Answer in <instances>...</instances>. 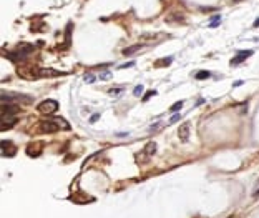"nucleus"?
Returning a JSON list of instances; mask_svg holds the SVG:
<instances>
[{
  "mask_svg": "<svg viewBox=\"0 0 259 218\" xmlns=\"http://www.w3.org/2000/svg\"><path fill=\"white\" fill-rule=\"evenodd\" d=\"M133 93H135V97H140V95L143 93V87H141V85L135 87V90H133Z\"/></svg>",
  "mask_w": 259,
  "mask_h": 218,
  "instance_id": "obj_18",
  "label": "nucleus"
},
{
  "mask_svg": "<svg viewBox=\"0 0 259 218\" xmlns=\"http://www.w3.org/2000/svg\"><path fill=\"white\" fill-rule=\"evenodd\" d=\"M141 47H143V45H131V47H128V48H123V55H131V53L138 52Z\"/></svg>",
  "mask_w": 259,
  "mask_h": 218,
  "instance_id": "obj_10",
  "label": "nucleus"
},
{
  "mask_svg": "<svg viewBox=\"0 0 259 218\" xmlns=\"http://www.w3.org/2000/svg\"><path fill=\"white\" fill-rule=\"evenodd\" d=\"M238 2H241V0H233V4H238Z\"/></svg>",
  "mask_w": 259,
  "mask_h": 218,
  "instance_id": "obj_29",
  "label": "nucleus"
},
{
  "mask_svg": "<svg viewBox=\"0 0 259 218\" xmlns=\"http://www.w3.org/2000/svg\"><path fill=\"white\" fill-rule=\"evenodd\" d=\"M0 147H2V155H4V156H13V155H15L17 148H15V145H13L12 142H8V140H2Z\"/></svg>",
  "mask_w": 259,
  "mask_h": 218,
  "instance_id": "obj_4",
  "label": "nucleus"
},
{
  "mask_svg": "<svg viewBox=\"0 0 259 218\" xmlns=\"http://www.w3.org/2000/svg\"><path fill=\"white\" fill-rule=\"evenodd\" d=\"M60 128V125L57 123V122H42L40 123V130L43 132V133H55L57 130Z\"/></svg>",
  "mask_w": 259,
  "mask_h": 218,
  "instance_id": "obj_5",
  "label": "nucleus"
},
{
  "mask_svg": "<svg viewBox=\"0 0 259 218\" xmlns=\"http://www.w3.org/2000/svg\"><path fill=\"white\" fill-rule=\"evenodd\" d=\"M37 77H58V75H65V72H58L53 68H40L35 72Z\"/></svg>",
  "mask_w": 259,
  "mask_h": 218,
  "instance_id": "obj_6",
  "label": "nucleus"
},
{
  "mask_svg": "<svg viewBox=\"0 0 259 218\" xmlns=\"http://www.w3.org/2000/svg\"><path fill=\"white\" fill-rule=\"evenodd\" d=\"M100 77H101V78H110V77H111V73H110V72H105V73H101Z\"/></svg>",
  "mask_w": 259,
  "mask_h": 218,
  "instance_id": "obj_25",
  "label": "nucleus"
},
{
  "mask_svg": "<svg viewBox=\"0 0 259 218\" xmlns=\"http://www.w3.org/2000/svg\"><path fill=\"white\" fill-rule=\"evenodd\" d=\"M249 55H253V50H243V52H238V55L231 60V65H238V63L244 62Z\"/></svg>",
  "mask_w": 259,
  "mask_h": 218,
  "instance_id": "obj_8",
  "label": "nucleus"
},
{
  "mask_svg": "<svg viewBox=\"0 0 259 218\" xmlns=\"http://www.w3.org/2000/svg\"><path fill=\"white\" fill-rule=\"evenodd\" d=\"M83 80L88 82V83H91V82H95V77L93 75H90V73H85V75H83Z\"/></svg>",
  "mask_w": 259,
  "mask_h": 218,
  "instance_id": "obj_16",
  "label": "nucleus"
},
{
  "mask_svg": "<svg viewBox=\"0 0 259 218\" xmlns=\"http://www.w3.org/2000/svg\"><path fill=\"white\" fill-rule=\"evenodd\" d=\"M15 122H17L15 113H5V112H2V132L12 128Z\"/></svg>",
  "mask_w": 259,
  "mask_h": 218,
  "instance_id": "obj_3",
  "label": "nucleus"
},
{
  "mask_svg": "<svg viewBox=\"0 0 259 218\" xmlns=\"http://www.w3.org/2000/svg\"><path fill=\"white\" fill-rule=\"evenodd\" d=\"M253 195H254V197H258V195H259V180H258V183H256V185H254Z\"/></svg>",
  "mask_w": 259,
  "mask_h": 218,
  "instance_id": "obj_22",
  "label": "nucleus"
},
{
  "mask_svg": "<svg viewBox=\"0 0 259 218\" xmlns=\"http://www.w3.org/2000/svg\"><path fill=\"white\" fill-rule=\"evenodd\" d=\"M145 151H146L150 156L155 155V153H156V143H155V142H150V143L145 147Z\"/></svg>",
  "mask_w": 259,
  "mask_h": 218,
  "instance_id": "obj_11",
  "label": "nucleus"
},
{
  "mask_svg": "<svg viewBox=\"0 0 259 218\" xmlns=\"http://www.w3.org/2000/svg\"><path fill=\"white\" fill-rule=\"evenodd\" d=\"M254 27H259V18H258L256 22H254Z\"/></svg>",
  "mask_w": 259,
  "mask_h": 218,
  "instance_id": "obj_28",
  "label": "nucleus"
},
{
  "mask_svg": "<svg viewBox=\"0 0 259 218\" xmlns=\"http://www.w3.org/2000/svg\"><path fill=\"white\" fill-rule=\"evenodd\" d=\"M135 63L133 62H128V63H125V65H121V68H128V67H133Z\"/></svg>",
  "mask_w": 259,
  "mask_h": 218,
  "instance_id": "obj_26",
  "label": "nucleus"
},
{
  "mask_svg": "<svg viewBox=\"0 0 259 218\" xmlns=\"http://www.w3.org/2000/svg\"><path fill=\"white\" fill-rule=\"evenodd\" d=\"M183 107V102H178V103H175L173 107L170 108V112H173V113H176V110H179Z\"/></svg>",
  "mask_w": 259,
  "mask_h": 218,
  "instance_id": "obj_15",
  "label": "nucleus"
},
{
  "mask_svg": "<svg viewBox=\"0 0 259 218\" xmlns=\"http://www.w3.org/2000/svg\"><path fill=\"white\" fill-rule=\"evenodd\" d=\"M98 118H100V115H98V113H96V115H91V118H90V122L93 123V122H96Z\"/></svg>",
  "mask_w": 259,
  "mask_h": 218,
  "instance_id": "obj_24",
  "label": "nucleus"
},
{
  "mask_svg": "<svg viewBox=\"0 0 259 218\" xmlns=\"http://www.w3.org/2000/svg\"><path fill=\"white\" fill-rule=\"evenodd\" d=\"M121 92H123L121 88H111L110 90V97H116V95H120Z\"/></svg>",
  "mask_w": 259,
  "mask_h": 218,
  "instance_id": "obj_17",
  "label": "nucleus"
},
{
  "mask_svg": "<svg viewBox=\"0 0 259 218\" xmlns=\"http://www.w3.org/2000/svg\"><path fill=\"white\" fill-rule=\"evenodd\" d=\"M38 148H42V143H33V145H28V150H27V153L32 156H38L40 155V150Z\"/></svg>",
  "mask_w": 259,
  "mask_h": 218,
  "instance_id": "obj_9",
  "label": "nucleus"
},
{
  "mask_svg": "<svg viewBox=\"0 0 259 218\" xmlns=\"http://www.w3.org/2000/svg\"><path fill=\"white\" fill-rule=\"evenodd\" d=\"M189 132H191L189 123H181L179 125V128H178V137H179V140L188 142V138H189Z\"/></svg>",
  "mask_w": 259,
  "mask_h": 218,
  "instance_id": "obj_7",
  "label": "nucleus"
},
{
  "mask_svg": "<svg viewBox=\"0 0 259 218\" xmlns=\"http://www.w3.org/2000/svg\"><path fill=\"white\" fill-rule=\"evenodd\" d=\"M55 122H57V123L60 125V128H63V130H68V128H70V127H68V125H67V122H65V120H63V118H57V120H55Z\"/></svg>",
  "mask_w": 259,
  "mask_h": 218,
  "instance_id": "obj_14",
  "label": "nucleus"
},
{
  "mask_svg": "<svg viewBox=\"0 0 259 218\" xmlns=\"http://www.w3.org/2000/svg\"><path fill=\"white\" fill-rule=\"evenodd\" d=\"M179 118H181V115H179V113H175V115H173V117L170 118V123H176V122H178Z\"/></svg>",
  "mask_w": 259,
  "mask_h": 218,
  "instance_id": "obj_19",
  "label": "nucleus"
},
{
  "mask_svg": "<svg viewBox=\"0 0 259 218\" xmlns=\"http://www.w3.org/2000/svg\"><path fill=\"white\" fill-rule=\"evenodd\" d=\"M161 125H163V122H158V123H155L153 127H150V132H155V130H158Z\"/></svg>",
  "mask_w": 259,
  "mask_h": 218,
  "instance_id": "obj_21",
  "label": "nucleus"
},
{
  "mask_svg": "<svg viewBox=\"0 0 259 218\" xmlns=\"http://www.w3.org/2000/svg\"><path fill=\"white\" fill-rule=\"evenodd\" d=\"M155 93H156L155 90H151V92H148V93H146L145 97H143V102H146V100H148V98H150V97H151V95H155Z\"/></svg>",
  "mask_w": 259,
  "mask_h": 218,
  "instance_id": "obj_23",
  "label": "nucleus"
},
{
  "mask_svg": "<svg viewBox=\"0 0 259 218\" xmlns=\"http://www.w3.org/2000/svg\"><path fill=\"white\" fill-rule=\"evenodd\" d=\"M58 110V102L57 100H52V98H47L43 100L40 105H38V112L40 113H45V115H50L53 112H57Z\"/></svg>",
  "mask_w": 259,
  "mask_h": 218,
  "instance_id": "obj_1",
  "label": "nucleus"
},
{
  "mask_svg": "<svg viewBox=\"0 0 259 218\" xmlns=\"http://www.w3.org/2000/svg\"><path fill=\"white\" fill-rule=\"evenodd\" d=\"M171 60H173V58H166V60H160V62H156V65H170L171 63Z\"/></svg>",
  "mask_w": 259,
  "mask_h": 218,
  "instance_id": "obj_20",
  "label": "nucleus"
},
{
  "mask_svg": "<svg viewBox=\"0 0 259 218\" xmlns=\"http://www.w3.org/2000/svg\"><path fill=\"white\" fill-rule=\"evenodd\" d=\"M243 80H238V82H234V87H241V85H243Z\"/></svg>",
  "mask_w": 259,
  "mask_h": 218,
  "instance_id": "obj_27",
  "label": "nucleus"
},
{
  "mask_svg": "<svg viewBox=\"0 0 259 218\" xmlns=\"http://www.w3.org/2000/svg\"><path fill=\"white\" fill-rule=\"evenodd\" d=\"M35 50V47L32 45V43H18L17 45V48H15V53L12 55L13 58H27L28 55H30L32 52Z\"/></svg>",
  "mask_w": 259,
  "mask_h": 218,
  "instance_id": "obj_2",
  "label": "nucleus"
},
{
  "mask_svg": "<svg viewBox=\"0 0 259 218\" xmlns=\"http://www.w3.org/2000/svg\"><path fill=\"white\" fill-rule=\"evenodd\" d=\"M148 158H150V155H148L146 151H143V153H140V155H136V160L140 161V163H146Z\"/></svg>",
  "mask_w": 259,
  "mask_h": 218,
  "instance_id": "obj_12",
  "label": "nucleus"
},
{
  "mask_svg": "<svg viewBox=\"0 0 259 218\" xmlns=\"http://www.w3.org/2000/svg\"><path fill=\"white\" fill-rule=\"evenodd\" d=\"M209 77H211V73H209V72H198V73H196V78H198V80H203V78H209Z\"/></svg>",
  "mask_w": 259,
  "mask_h": 218,
  "instance_id": "obj_13",
  "label": "nucleus"
}]
</instances>
